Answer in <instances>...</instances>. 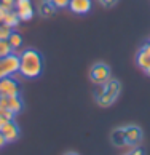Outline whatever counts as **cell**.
Wrapping results in <instances>:
<instances>
[{"label": "cell", "instance_id": "11", "mask_svg": "<svg viewBox=\"0 0 150 155\" xmlns=\"http://www.w3.org/2000/svg\"><path fill=\"white\" fill-rule=\"evenodd\" d=\"M56 10L57 8L50 2V0H42L40 5H38V13H40V16H43V18H50V16H53L56 13Z\"/></svg>", "mask_w": 150, "mask_h": 155}, {"label": "cell", "instance_id": "16", "mask_svg": "<svg viewBox=\"0 0 150 155\" xmlns=\"http://www.w3.org/2000/svg\"><path fill=\"white\" fill-rule=\"evenodd\" d=\"M10 53H13V48L8 43V40H0V59L8 56Z\"/></svg>", "mask_w": 150, "mask_h": 155}, {"label": "cell", "instance_id": "6", "mask_svg": "<svg viewBox=\"0 0 150 155\" xmlns=\"http://www.w3.org/2000/svg\"><path fill=\"white\" fill-rule=\"evenodd\" d=\"M16 94H19L18 82H16L11 75L0 78V96L11 97V96H16Z\"/></svg>", "mask_w": 150, "mask_h": 155}, {"label": "cell", "instance_id": "2", "mask_svg": "<svg viewBox=\"0 0 150 155\" xmlns=\"http://www.w3.org/2000/svg\"><path fill=\"white\" fill-rule=\"evenodd\" d=\"M120 93H122V83H120V80L110 77L104 85H96L93 96H94V101L97 106L110 107L118 99Z\"/></svg>", "mask_w": 150, "mask_h": 155}, {"label": "cell", "instance_id": "18", "mask_svg": "<svg viewBox=\"0 0 150 155\" xmlns=\"http://www.w3.org/2000/svg\"><path fill=\"white\" fill-rule=\"evenodd\" d=\"M50 2L53 3L56 8H66V7H69V2H70V0H50Z\"/></svg>", "mask_w": 150, "mask_h": 155}, {"label": "cell", "instance_id": "24", "mask_svg": "<svg viewBox=\"0 0 150 155\" xmlns=\"http://www.w3.org/2000/svg\"><path fill=\"white\" fill-rule=\"evenodd\" d=\"M144 72H145V74H147V75L150 77V67H148V69H145V71H144Z\"/></svg>", "mask_w": 150, "mask_h": 155}, {"label": "cell", "instance_id": "1", "mask_svg": "<svg viewBox=\"0 0 150 155\" xmlns=\"http://www.w3.org/2000/svg\"><path fill=\"white\" fill-rule=\"evenodd\" d=\"M43 72V56L38 50L29 48L19 54V74L26 78H37Z\"/></svg>", "mask_w": 150, "mask_h": 155}, {"label": "cell", "instance_id": "5", "mask_svg": "<svg viewBox=\"0 0 150 155\" xmlns=\"http://www.w3.org/2000/svg\"><path fill=\"white\" fill-rule=\"evenodd\" d=\"M125 133H126V144H128V147H137L144 139V131L137 125H126Z\"/></svg>", "mask_w": 150, "mask_h": 155}, {"label": "cell", "instance_id": "14", "mask_svg": "<svg viewBox=\"0 0 150 155\" xmlns=\"http://www.w3.org/2000/svg\"><path fill=\"white\" fill-rule=\"evenodd\" d=\"M8 109L15 114V115H16V114H19V112L22 110V99L19 97V94L8 97Z\"/></svg>", "mask_w": 150, "mask_h": 155}, {"label": "cell", "instance_id": "3", "mask_svg": "<svg viewBox=\"0 0 150 155\" xmlns=\"http://www.w3.org/2000/svg\"><path fill=\"white\" fill-rule=\"evenodd\" d=\"M112 77V71L106 62H96L90 69V80L94 85H104Z\"/></svg>", "mask_w": 150, "mask_h": 155}, {"label": "cell", "instance_id": "4", "mask_svg": "<svg viewBox=\"0 0 150 155\" xmlns=\"http://www.w3.org/2000/svg\"><path fill=\"white\" fill-rule=\"evenodd\" d=\"M19 72V56L15 53H10L8 56L0 59V78L13 75Z\"/></svg>", "mask_w": 150, "mask_h": 155}, {"label": "cell", "instance_id": "9", "mask_svg": "<svg viewBox=\"0 0 150 155\" xmlns=\"http://www.w3.org/2000/svg\"><path fill=\"white\" fill-rule=\"evenodd\" d=\"M91 7H93V0H70L69 2V8L75 15H86L90 13Z\"/></svg>", "mask_w": 150, "mask_h": 155}, {"label": "cell", "instance_id": "22", "mask_svg": "<svg viewBox=\"0 0 150 155\" xmlns=\"http://www.w3.org/2000/svg\"><path fill=\"white\" fill-rule=\"evenodd\" d=\"M5 142H7V141H5V137H3V134H2V131H0V149L5 146Z\"/></svg>", "mask_w": 150, "mask_h": 155}, {"label": "cell", "instance_id": "23", "mask_svg": "<svg viewBox=\"0 0 150 155\" xmlns=\"http://www.w3.org/2000/svg\"><path fill=\"white\" fill-rule=\"evenodd\" d=\"M64 155H78L77 152H73V150H69V152H66Z\"/></svg>", "mask_w": 150, "mask_h": 155}, {"label": "cell", "instance_id": "20", "mask_svg": "<svg viewBox=\"0 0 150 155\" xmlns=\"http://www.w3.org/2000/svg\"><path fill=\"white\" fill-rule=\"evenodd\" d=\"M123 155H145V152H144V149H141L139 146H137V147H132L129 152H126Z\"/></svg>", "mask_w": 150, "mask_h": 155}, {"label": "cell", "instance_id": "7", "mask_svg": "<svg viewBox=\"0 0 150 155\" xmlns=\"http://www.w3.org/2000/svg\"><path fill=\"white\" fill-rule=\"evenodd\" d=\"M0 131H2V134H3L7 142H15L21 134V130H19V126L15 120H10V122H7L3 126H0Z\"/></svg>", "mask_w": 150, "mask_h": 155}, {"label": "cell", "instance_id": "10", "mask_svg": "<svg viewBox=\"0 0 150 155\" xmlns=\"http://www.w3.org/2000/svg\"><path fill=\"white\" fill-rule=\"evenodd\" d=\"M110 142L112 146L122 149V147H126V133H125V126H118V128L112 130L110 133Z\"/></svg>", "mask_w": 150, "mask_h": 155}, {"label": "cell", "instance_id": "19", "mask_svg": "<svg viewBox=\"0 0 150 155\" xmlns=\"http://www.w3.org/2000/svg\"><path fill=\"white\" fill-rule=\"evenodd\" d=\"M99 3L104 8H113L115 5L118 3V0H99Z\"/></svg>", "mask_w": 150, "mask_h": 155}, {"label": "cell", "instance_id": "21", "mask_svg": "<svg viewBox=\"0 0 150 155\" xmlns=\"http://www.w3.org/2000/svg\"><path fill=\"white\" fill-rule=\"evenodd\" d=\"M7 11H8V10H5V8L2 7V5H0V22L3 21V18H5V13H7Z\"/></svg>", "mask_w": 150, "mask_h": 155}, {"label": "cell", "instance_id": "8", "mask_svg": "<svg viewBox=\"0 0 150 155\" xmlns=\"http://www.w3.org/2000/svg\"><path fill=\"white\" fill-rule=\"evenodd\" d=\"M16 11L21 21H31L34 18V7L31 0H16Z\"/></svg>", "mask_w": 150, "mask_h": 155}, {"label": "cell", "instance_id": "15", "mask_svg": "<svg viewBox=\"0 0 150 155\" xmlns=\"http://www.w3.org/2000/svg\"><path fill=\"white\" fill-rule=\"evenodd\" d=\"M8 43L11 45V48H13V50L19 48L21 45H22V37H21V34H18V32H11V35L8 37Z\"/></svg>", "mask_w": 150, "mask_h": 155}, {"label": "cell", "instance_id": "12", "mask_svg": "<svg viewBox=\"0 0 150 155\" xmlns=\"http://www.w3.org/2000/svg\"><path fill=\"white\" fill-rule=\"evenodd\" d=\"M3 24H7V26H10L11 29L13 27H16L21 22V19H19V15H18V11H15V10H8L7 13H5V18H3Z\"/></svg>", "mask_w": 150, "mask_h": 155}, {"label": "cell", "instance_id": "13", "mask_svg": "<svg viewBox=\"0 0 150 155\" xmlns=\"http://www.w3.org/2000/svg\"><path fill=\"white\" fill-rule=\"evenodd\" d=\"M136 62H137V66H139L142 71L148 69L150 67V53H147L144 48H141L139 53H137V56H136Z\"/></svg>", "mask_w": 150, "mask_h": 155}, {"label": "cell", "instance_id": "17", "mask_svg": "<svg viewBox=\"0 0 150 155\" xmlns=\"http://www.w3.org/2000/svg\"><path fill=\"white\" fill-rule=\"evenodd\" d=\"M0 5L5 10H13L16 7V0H0Z\"/></svg>", "mask_w": 150, "mask_h": 155}]
</instances>
